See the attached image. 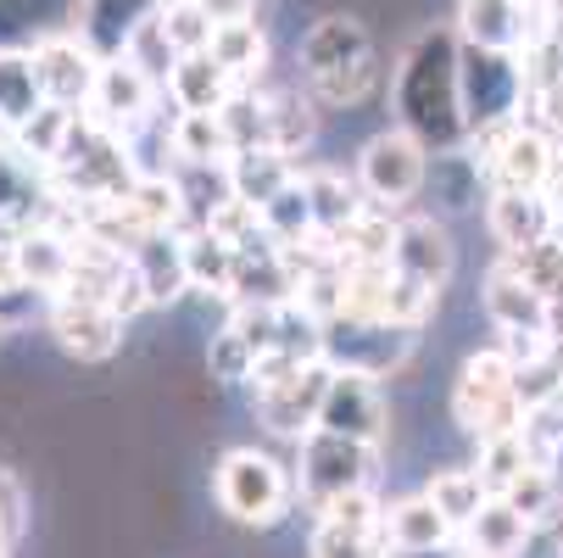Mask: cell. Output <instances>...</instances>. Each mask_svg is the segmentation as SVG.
I'll return each instance as SVG.
<instances>
[{"mask_svg":"<svg viewBox=\"0 0 563 558\" xmlns=\"http://www.w3.org/2000/svg\"><path fill=\"white\" fill-rule=\"evenodd\" d=\"M168 90L156 85L151 73H140L129 56H112L101 62V78H96V96H90V118L112 134H134L140 123H151L163 112Z\"/></svg>","mask_w":563,"mask_h":558,"instance_id":"9a60e30c","label":"cell"},{"mask_svg":"<svg viewBox=\"0 0 563 558\" xmlns=\"http://www.w3.org/2000/svg\"><path fill=\"white\" fill-rule=\"evenodd\" d=\"M163 7V0H85V12H78V40H85L101 62L123 56L134 29Z\"/></svg>","mask_w":563,"mask_h":558,"instance_id":"cb8c5ba5","label":"cell"},{"mask_svg":"<svg viewBox=\"0 0 563 558\" xmlns=\"http://www.w3.org/2000/svg\"><path fill=\"white\" fill-rule=\"evenodd\" d=\"M390 558H468V547H463V541H452V547H430V552H390Z\"/></svg>","mask_w":563,"mask_h":558,"instance_id":"bcb514c9","label":"cell"},{"mask_svg":"<svg viewBox=\"0 0 563 558\" xmlns=\"http://www.w3.org/2000/svg\"><path fill=\"white\" fill-rule=\"evenodd\" d=\"M558 558H563V547H558Z\"/></svg>","mask_w":563,"mask_h":558,"instance_id":"681fc988","label":"cell"},{"mask_svg":"<svg viewBox=\"0 0 563 558\" xmlns=\"http://www.w3.org/2000/svg\"><path fill=\"white\" fill-rule=\"evenodd\" d=\"M330 363L318 358V363H307V369H296L290 380H279V385H263V391H252V408H257V425L274 436V441H307L312 430H318V408H324V391H330Z\"/></svg>","mask_w":563,"mask_h":558,"instance_id":"8fae6325","label":"cell"},{"mask_svg":"<svg viewBox=\"0 0 563 558\" xmlns=\"http://www.w3.org/2000/svg\"><path fill=\"white\" fill-rule=\"evenodd\" d=\"M457 96H463L468 140H479V134H492L503 123H519V107L530 101V67H525V56H508V51L463 45Z\"/></svg>","mask_w":563,"mask_h":558,"instance_id":"5b68a950","label":"cell"},{"mask_svg":"<svg viewBox=\"0 0 563 558\" xmlns=\"http://www.w3.org/2000/svg\"><path fill=\"white\" fill-rule=\"evenodd\" d=\"M379 452L385 447H368V441H352V436H335V430H312L296 447V492H301L307 514L330 508L352 492H374Z\"/></svg>","mask_w":563,"mask_h":558,"instance_id":"277c9868","label":"cell"},{"mask_svg":"<svg viewBox=\"0 0 563 558\" xmlns=\"http://www.w3.org/2000/svg\"><path fill=\"white\" fill-rule=\"evenodd\" d=\"M396 223H401V212L363 207V212L335 234L341 263H390V252H396Z\"/></svg>","mask_w":563,"mask_h":558,"instance_id":"8d00e7d4","label":"cell"},{"mask_svg":"<svg viewBox=\"0 0 563 558\" xmlns=\"http://www.w3.org/2000/svg\"><path fill=\"white\" fill-rule=\"evenodd\" d=\"M457 62H463V40L457 29H419L401 56L390 62V123H401L408 134H419L430 151H452L468 140L463 123V96H457Z\"/></svg>","mask_w":563,"mask_h":558,"instance_id":"6da1fadb","label":"cell"},{"mask_svg":"<svg viewBox=\"0 0 563 558\" xmlns=\"http://www.w3.org/2000/svg\"><path fill=\"white\" fill-rule=\"evenodd\" d=\"M263 229H268L274 247H307L312 234H324V229H318V212H312V196H307V185H301V168H296V179L263 207Z\"/></svg>","mask_w":563,"mask_h":558,"instance_id":"d590c367","label":"cell"},{"mask_svg":"<svg viewBox=\"0 0 563 558\" xmlns=\"http://www.w3.org/2000/svg\"><path fill=\"white\" fill-rule=\"evenodd\" d=\"M430 156H435V151H430L419 134H408L401 123H385L379 134H368V140H363L352 174H357V185H363L368 207L401 212L408 201H419V196H424V185H430Z\"/></svg>","mask_w":563,"mask_h":558,"instance_id":"8992f818","label":"cell"},{"mask_svg":"<svg viewBox=\"0 0 563 558\" xmlns=\"http://www.w3.org/2000/svg\"><path fill=\"white\" fill-rule=\"evenodd\" d=\"M163 29H168L179 56L212 51V34H218V23L201 12V0H163Z\"/></svg>","mask_w":563,"mask_h":558,"instance_id":"b9f144b4","label":"cell"},{"mask_svg":"<svg viewBox=\"0 0 563 558\" xmlns=\"http://www.w3.org/2000/svg\"><path fill=\"white\" fill-rule=\"evenodd\" d=\"M174 156L179 168H229L234 140L223 112H179L174 118Z\"/></svg>","mask_w":563,"mask_h":558,"instance_id":"1f68e13d","label":"cell"},{"mask_svg":"<svg viewBox=\"0 0 563 558\" xmlns=\"http://www.w3.org/2000/svg\"><path fill=\"white\" fill-rule=\"evenodd\" d=\"M479 307H486V318H492L497 336H547V330H552V302H547L508 258H497V263L486 269V280H479ZM547 341H552V336H547Z\"/></svg>","mask_w":563,"mask_h":558,"instance_id":"2e32d148","label":"cell"},{"mask_svg":"<svg viewBox=\"0 0 563 558\" xmlns=\"http://www.w3.org/2000/svg\"><path fill=\"white\" fill-rule=\"evenodd\" d=\"M479 163H486L492 190H547L558 174V140L541 123H503L492 134H479Z\"/></svg>","mask_w":563,"mask_h":558,"instance_id":"52a82bcc","label":"cell"},{"mask_svg":"<svg viewBox=\"0 0 563 558\" xmlns=\"http://www.w3.org/2000/svg\"><path fill=\"white\" fill-rule=\"evenodd\" d=\"M12 258H18V274H23V285H29V291H40V296L51 302V296H62V291H67V280H73L78 234H73V229H62V223L51 218L45 229L23 234V241L12 247Z\"/></svg>","mask_w":563,"mask_h":558,"instance_id":"ffe728a7","label":"cell"},{"mask_svg":"<svg viewBox=\"0 0 563 558\" xmlns=\"http://www.w3.org/2000/svg\"><path fill=\"white\" fill-rule=\"evenodd\" d=\"M257 363H263V352L240 336L229 318H223V330L212 336V347H207V374L218 380V385H229V391H240L246 385L252 391V380H257Z\"/></svg>","mask_w":563,"mask_h":558,"instance_id":"f35d334b","label":"cell"},{"mask_svg":"<svg viewBox=\"0 0 563 558\" xmlns=\"http://www.w3.org/2000/svg\"><path fill=\"white\" fill-rule=\"evenodd\" d=\"M547 302H563V234H552V241H541V247H530V252H519V258H508Z\"/></svg>","mask_w":563,"mask_h":558,"instance_id":"7bdbcfd3","label":"cell"},{"mask_svg":"<svg viewBox=\"0 0 563 558\" xmlns=\"http://www.w3.org/2000/svg\"><path fill=\"white\" fill-rule=\"evenodd\" d=\"M212 503L223 508V519L246 525V530H274L301 503L296 463H285L268 447H229L212 463Z\"/></svg>","mask_w":563,"mask_h":558,"instance_id":"7a4b0ae2","label":"cell"},{"mask_svg":"<svg viewBox=\"0 0 563 558\" xmlns=\"http://www.w3.org/2000/svg\"><path fill=\"white\" fill-rule=\"evenodd\" d=\"M301 185H307V196H312V212H318V229H324V234H341V229L368 207L357 174L330 168V163H301Z\"/></svg>","mask_w":563,"mask_h":558,"instance_id":"4316f807","label":"cell"},{"mask_svg":"<svg viewBox=\"0 0 563 558\" xmlns=\"http://www.w3.org/2000/svg\"><path fill=\"white\" fill-rule=\"evenodd\" d=\"M201 12H207L218 29H229V23H257V0H201Z\"/></svg>","mask_w":563,"mask_h":558,"instance_id":"ee69618b","label":"cell"},{"mask_svg":"<svg viewBox=\"0 0 563 558\" xmlns=\"http://www.w3.org/2000/svg\"><path fill=\"white\" fill-rule=\"evenodd\" d=\"M45 330H51V341H56L62 358H73V363H107V358L123 352L129 318H118V313L101 307V302L51 296V302H45Z\"/></svg>","mask_w":563,"mask_h":558,"instance_id":"7c38bea8","label":"cell"},{"mask_svg":"<svg viewBox=\"0 0 563 558\" xmlns=\"http://www.w3.org/2000/svg\"><path fill=\"white\" fill-rule=\"evenodd\" d=\"M123 56L168 90V73L179 67V51H174V40H168V29H163V7H156V12L134 29V40H129V51H123Z\"/></svg>","mask_w":563,"mask_h":558,"instance_id":"ab89813d","label":"cell"},{"mask_svg":"<svg viewBox=\"0 0 563 558\" xmlns=\"http://www.w3.org/2000/svg\"><path fill=\"white\" fill-rule=\"evenodd\" d=\"M234 247L223 241V234H212V229H190L185 234V263H190V291L196 296H218V302H229V291H234Z\"/></svg>","mask_w":563,"mask_h":558,"instance_id":"e575fe53","label":"cell"},{"mask_svg":"<svg viewBox=\"0 0 563 558\" xmlns=\"http://www.w3.org/2000/svg\"><path fill=\"white\" fill-rule=\"evenodd\" d=\"M134 269H140V285L151 296V307H174L190 296V263H185V234H168V229H151L145 241L129 252Z\"/></svg>","mask_w":563,"mask_h":558,"instance_id":"603a6c76","label":"cell"},{"mask_svg":"<svg viewBox=\"0 0 563 558\" xmlns=\"http://www.w3.org/2000/svg\"><path fill=\"white\" fill-rule=\"evenodd\" d=\"M307 558H390L385 536L374 525H341V519H312Z\"/></svg>","mask_w":563,"mask_h":558,"instance_id":"74e56055","label":"cell"},{"mask_svg":"<svg viewBox=\"0 0 563 558\" xmlns=\"http://www.w3.org/2000/svg\"><path fill=\"white\" fill-rule=\"evenodd\" d=\"M452 29L463 45L525 56L530 51V0H457Z\"/></svg>","mask_w":563,"mask_h":558,"instance_id":"d6986e66","label":"cell"},{"mask_svg":"<svg viewBox=\"0 0 563 558\" xmlns=\"http://www.w3.org/2000/svg\"><path fill=\"white\" fill-rule=\"evenodd\" d=\"M379 536H385L390 552H430V547H452V541H463V536L446 525V514H441L424 492L390 497V503H385V519H379Z\"/></svg>","mask_w":563,"mask_h":558,"instance_id":"44dd1931","label":"cell"},{"mask_svg":"<svg viewBox=\"0 0 563 558\" xmlns=\"http://www.w3.org/2000/svg\"><path fill=\"white\" fill-rule=\"evenodd\" d=\"M268 29L263 23H229L212 34V62L234 78V90H257L268 73Z\"/></svg>","mask_w":563,"mask_h":558,"instance_id":"4dcf8cb0","label":"cell"},{"mask_svg":"<svg viewBox=\"0 0 563 558\" xmlns=\"http://www.w3.org/2000/svg\"><path fill=\"white\" fill-rule=\"evenodd\" d=\"M379 62L374 51V34L357 12H324V18H312L307 34L296 40V67H301V90L312 85H330V78H346L357 67Z\"/></svg>","mask_w":563,"mask_h":558,"instance_id":"ba28073f","label":"cell"},{"mask_svg":"<svg viewBox=\"0 0 563 558\" xmlns=\"http://www.w3.org/2000/svg\"><path fill=\"white\" fill-rule=\"evenodd\" d=\"M530 541H536V525L508 497H492L486 508H479V519L463 530L468 558H525Z\"/></svg>","mask_w":563,"mask_h":558,"instance_id":"83f0119b","label":"cell"},{"mask_svg":"<svg viewBox=\"0 0 563 558\" xmlns=\"http://www.w3.org/2000/svg\"><path fill=\"white\" fill-rule=\"evenodd\" d=\"M486 229H492V241L503 247V258H519V252L552 241L558 218H552L547 190H492V201H486Z\"/></svg>","mask_w":563,"mask_h":558,"instance_id":"ac0fdd59","label":"cell"},{"mask_svg":"<svg viewBox=\"0 0 563 558\" xmlns=\"http://www.w3.org/2000/svg\"><path fill=\"white\" fill-rule=\"evenodd\" d=\"M413 347H419V330H401V325H374V318H330L324 325V363L357 369L374 380L401 374Z\"/></svg>","mask_w":563,"mask_h":558,"instance_id":"9c48e42d","label":"cell"},{"mask_svg":"<svg viewBox=\"0 0 563 558\" xmlns=\"http://www.w3.org/2000/svg\"><path fill=\"white\" fill-rule=\"evenodd\" d=\"M56 185L45 168H34L29 156L12 151V140H0V247H18L23 234L45 229L56 218Z\"/></svg>","mask_w":563,"mask_h":558,"instance_id":"4fadbf2b","label":"cell"},{"mask_svg":"<svg viewBox=\"0 0 563 558\" xmlns=\"http://www.w3.org/2000/svg\"><path fill=\"white\" fill-rule=\"evenodd\" d=\"M0 558H12V536L7 530H0Z\"/></svg>","mask_w":563,"mask_h":558,"instance_id":"c3c4849f","label":"cell"},{"mask_svg":"<svg viewBox=\"0 0 563 558\" xmlns=\"http://www.w3.org/2000/svg\"><path fill=\"white\" fill-rule=\"evenodd\" d=\"M508 503H514L536 530H547V525H558V519H563V492H558V474H552L547 463L525 469V481L508 492Z\"/></svg>","mask_w":563,"mask_h":558,"instance_id":"60d3db41","label":"cell"},{"mask_svg":"<svg viewBox=\"0 0 563 558\" xmlns=\"http://www.w3.org/2000/svg\"><path fill=\"white\" fill-rule=\"evenodd\" d=\"M318 430H335V436L385 447L390 441V396H385V380L357 374V369H335L330 374V391H324V408H318Z\"/></svg>","mask_w":563,"mask_h":558,"instance_id":"30bf717a","label":"cell"},{"mask_svg":"<svg viewBox=\"0 0 563 558\" xmlns=\"http://www.w3.org/2000/svg\"><path fill=\"white\" fill-rule=\"evenodd\" d=\"M441 514H446V525L463 536L474 519H479V508L492 503V492H486V481H479V469L474 463H446V469H430V481L419 486Z\"/></svg>","mask_w":563,"mask_h":558,"instance_id":"f546056e","label":"cell"},{"mask_svg":"<svg viewBox=\"0 0 563 558\" xmlns=\"http://www.w3.org/2000/svg\"><path fill=\"white\" fill-rule=\"evenodd\" d=\"M234 78L212 62V51L179 56V67L168 73V107L174 112H223L234 101Z\"/></svg>","mask_w":563,"mask_h":558,"instance_id":"d4e9b609","label":"cell"},{"mask_svg":"<svg viewBox=\"0 0 563 558\" xmlns=\"http://www.w3.org/2000/svg\"><path fill=\"white\" fill-rule=\"evenodd\" d=\"M452 425L479 447L492 436H514L530 430V408L514 391V358L503 347H479L463 358L457 380H452Z\"/></svg>","mask_w":563,"mask_h":558,"instance_id":"3957f363","label":"cell"},{"mask_svg":"<svg viewBox=\"0 0 563 558\" xmlns=\"http://www.w3.org/2000/svg\"><path fill=\"white\" fill-rule=\"evenodd\" d=\"M547 201H552V218H558V234H563V163H558V174L547 185Z\"/></svg>","mask_w":563,"mask_h":558,"instance_id":"f6af8a7d","label":"cell"},{"mask_svg":"<svg viewBox=\"0 0 563 558\" xmlns=\"http://www.w3.org/2000/svg\"><path fill=\"white\" fill-rule=\"evenodd\" d=\"M34 62H40V78H45V101L73 107V112H90L96 78H101V56L78 40V29L34 45Z\"/></svg>","mask_w":563,"mask_h":558,"instance_id":"e0dca14e","label":"cell"},{"mask_svg":"<svg viewBox=\"0 0 563 558\" xmlns=\"http://www.w3.org/2000/svg\"><path fill=\"white\" fill-rule=\"evenodd\" d=\"M45 101V78L34 51H0V134H18Z\"/></svg>","mask_w":563,"mask_h":558,"instance_id":"f1b7e54d","label":"cell"},{"mask_svg":"<svg viewBox=\"0 0 563 558\" xmlns=\"http://www.w3.org/2000/svg\"><path fill=\"white\" fill-rule=\"evenodd\" d=\"M541 452L530 441V430H514V436H492V441H479L474 447V469H479V481H486L492 497H508L519 481H525V469H536Z\"/></svg>","mask_w":563,"mask_h":558,"instance_id":"d6a6232c","label":"cell"},{"mask_svg":"<svg viewBox=\"0 0 563 558\" xmlns=\"http://www.w3.org/2000/svg\"><path fill=\"white\" fill-rule=\"evenodd\" d=\"M424 196L435 201V212H474V207H486L492 201V179H486V163L479 156H468L463 145L452 151H435L430 156V185Z\"/></svg>","mask_w":563,"mask_h":558,"instance_id":"7402d4cb","label":"cell"},{"mask_svg":"<svg viewBox=\"0 0 563 558\" xmlns=\"http://www.w3.org/2000/svg\"><path fill=\"white\" fill-rule=\"evenodd\" d=\"M78 118H85V112H73V107H56V101H51V107H40V112H34L18 134H7V140H12V151H18V156H29L34 168H45V174H51V168L62 163V151H67V140H73Z\"/></svg>","mask_w":563,"mask_h":558,"instance_id":"836d02e7","label":"cell"},{"mask_svg":"<svg viewBox=\"0 0 563 558\" xmlns=\"http://www.w3.org/2000/svg\"><path fill=\"white\" fill-rule=\"evenodd\" d=\"M296 168L301 163H290V156L285 151H274V145H257V151H234L229 156V190H234V201H246V207H268L290 179H296Z\"/></svg>","mask_w":563,"mask_h":558,"instance_id":"484cf974","label":"cell"},{"mask_svg":"<svg viewBox=\"0 0 563 558\" xmlns=\"http://www.w3.org/2000/svg\"><path fill=\"white\" fill-rule=\"evenodd\" d=\"M390 269L401 280H413L424 291H446L457 274V241H452V223L441 212H401L396 223V252Z\"/></svg>","mask_w":563,"mask_h":558,"instance_id":"5bb4252c","label":"cell"},{"mask_svg":"<svg viewBox=\"0 0 563 558\" xmlns=\"http://www.w3.org/2000/svg\"><path fill=\"white\" fill-rule=\"evenodd\" d=\"M547 469H552V474H558V492H563V441H558V452H552V458H547Z\"/></svg>","mask_w":563,"mask_h":558,"instance_id":"7dc6e473","label":"cell"}]
</instances>
